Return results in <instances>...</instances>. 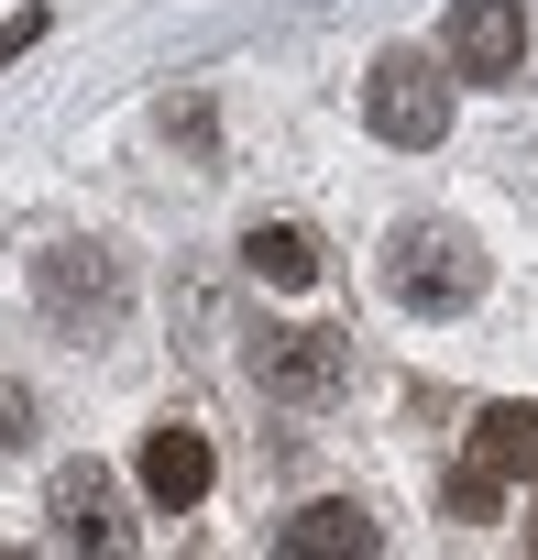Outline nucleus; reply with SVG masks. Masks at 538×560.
<instances>
[{
  "instance_id": "obj_1",
  "label": "nucleus",
  "mask_w": 538,
  "mask_h": 560,
  "mask_svg": "<svg viewBox=\"0 0 538 560\" xmlns=\"http://www.w3.org/2000/svg\"><path fill=\"white\" fill-rule=\"evenodd\" d=\"M363 121H374L385 143L429 154V143L451 132V78H440V56H418V45H385V56H374V78H363Z\"/></svg>"
},
{
  "instance_id": "obj_2",
  "label": "nucleus",
  "mask_w": 538,
  "mask_h": 560,
  "mask_svg": "<svg viewBox=\"0 0 538 560\" xmlns=\"http://www.w3.org/2000/svg\"><path fill=\"white\" fill-rule=\"evenodd\" d=\"M527 472H538V407H483L472 418V451L451 472V516H494L505 483H527Z\"/></svg>"
},
{
  "instance_id": "obj_3",
  "label": "nucleus",
  "mask_w": 538,
  "mask_h": 560,
  "mask_svg": "<svg viewBox=\"0 0 538 560\" xmlns=\"http://www.w3.org/2000/svg\"><path fill=\"white\" fill-rule=\"evenodd\" d=\"M396 298L429 308V319L472 308V298H483V253H472L461 231H440V220H407V231H396Z\"/></svg>"
},
{
  "instance_id": "obj_4",
  "label": "nucleus",
  "mask_w": 538,
  "mask_h": 560,
  "mask_svg": "<svg viewBox=\"0 0 538 560\" xmlns=\"http://www.w3.org/2000/svg\"><path fill=\"white\" fill-rule=\"evenodd\" d=\"M34 298H45V319H67V330H110V319H121V264H110L100 242H56V253L34 264Z\"/></svg>"
},
{
  "instance_id": "obj_5",
  "label": "nucleus",
  "mask_w": 538,
  "mask_h": 560,
  "mask_svg": "<svg viewBox=\"0 0 538 560\" xmlns=\"http://www.w3.org/2000/svg\"><path fill=\"white\" fill-rule=\"evenodd\" d=\"M352 385V341L341 330H286V341H264V396H286V407H319Z\"/></svg>"
},
{
  "instance_id": "obj_6",
  "label": "nucleus",
  "mask_w": 538,
  "mask_h": 560,
  "mask_svg": "<svg viewBox=\"0 0 538 560\" xmlns=\"http://www.w3.org/2000/svg\"><path fill=\"white\" fill-rule=\"evenodd\" d=\"M440 45H451L461 78H516L527 67V12H516V0H461Z\"/></svg>"
},
{
  "instance_id": "obj_7",
  "label": "nucleus",
  "mask_w": 538,
  "mask_h": 560,
  "mask_svg": "<svg viewBox=\"0 0 538 560\" xmlns=\"http://www.w3.org/2000/svg\"><path fill=\"white\" fill-rule=\"evenodd\" d=\"M143 494H154L165 516H187V505L209 494V440H198L187 418H165V429L143 440Z\"/></svg>"
},
{
  "instance_id": "obj_8",
  "label": "nucleus",
  "mask_w": 538,
  "mask_h": 560,
  "mask_svg": "<svg viewBox=\"0 0 538 560\" xmlns=\"http://www.w3.org/2000/svg\"><path fill=\"white\" fill-rule=\"evenodd\" d=\"M56 538L67 549H121V516H110V472L100 462H67L56 472Z\"/></svg>"
},
{
  "instance_id": "obj_9",
  "label": "nucleus",
  "mask_w": 538,
  "mask_h": 560,
  "mask_svg": "<svg viewBox=\"0 0 538 560\" xmlns=\"http://www.w3.org/2000/svg\"><path fill=\"white\" fill-rule=\"evenodd\" d=\"M363 549H374V516H363V505H341V494L286 516V560H363Z\"/></svg>"
},
{
  "instance_id": "obj_10",
  "label": "nucleus",
  "mask_w": 538,
  "mask_h": 560,
  "mask_svg": "<svg viewBox=\"0 0 538 560\" xmlns=\"http://www.w3.org/2000/svg\"><path fill=\"white\" fill-rule=\"evenodd\" d=\"M242 264L264 275V287H308V275H319V242L276 220V231H253V242H242Z\"/></svg>"
},
{
  "instance_id": "obj_11",
  "label": "nucleus",
  "mask_w": 538,
  "mask_h": 560,
  "mask_svg": "<svg viewBox=\"0 0 538 560\" xmlns=\"http://www.w3.org/2000/svg\"><path fill=\"white\" fill-rule=\"evenodd\" d=\"M34 440V385H0V451Z\"/></svg>"
}]
</instances>
